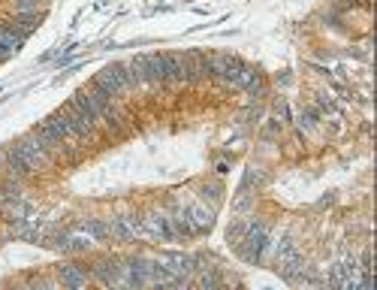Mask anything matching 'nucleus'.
<instances>
[{
	"instance_id": "nucleus-1",
	"label": "nucleus",
	"mask_w": 377,
	"mask_h": 290,
	"mask_svg": "<svg viewBox=\"0 0 377 290\" xmlns=\"http://www.w3.org/2000/svg\"><path fill=\"white\" fill-rule=\"evenodd\" d=\"M54 282L61 287H85V284H94V278H91V269H85V266L66 263V266H58V278Z\"/></svg>"
},
{
	"instance_id": "nucleus-2",
	"label": "nucleus",
	"mask_w": 377,
	"mask_h": 290,
	"mask_svg": "<svg viewBox=\"0 0 377 290\" xmlns=\"http://www.w3.org/2000/svg\"><path fill=\"white\" fill-rule=\"evenodd\" d=\"M197 199H202L205 206H211L214 211H218L221 203H224V182H221V178H209V182H202Z\"/></svg>"
}]
</instances>
